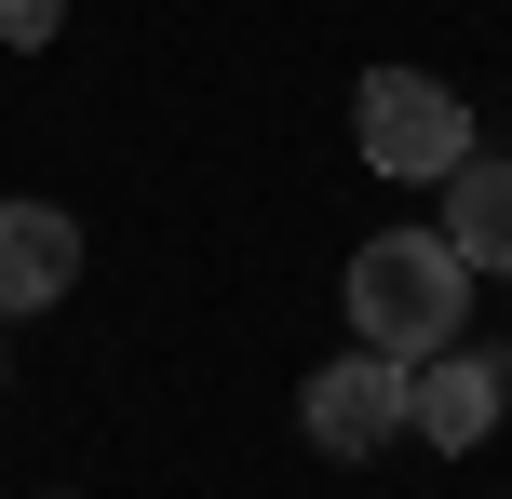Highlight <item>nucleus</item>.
Listing matches in <instances>:
<instances>
[{
    "label": "nucleus",
    "instance_id": "1",
    "mask_svg": "<svg viewBox=\"0 0 512 499\" xmlns=\"http://www.w3.org/2000/svg\"><path fill=\"white\" fill-rule=\"evenodd\" d=\"M459 311H472V257L459 243H432V230H378L351 257V338H378V351H445L459 338Z\"/></svg>",
    "mask_w": 512,
    "mask_h": 499
},
{
    "label": "nucleus",
    "instance_id": "2",
    "mask_svg": "<svg viewBox=\"0 0 512 499\" xmlns=\"http://www.w3.org/2000/svg\"><path fill=\"white\" fill-rule=\"evenodd\" d=\"M351 122H364V162H378V176H459L472 162V108L445 95L432 68H378Z\"/></svg>",
    "mask_w": 512,
    "mask_h": 499
},
{
    "label": "nucleus",
    "instance_id": "3",
    "mask_svg": "<svg viewBox=\"0 0 512 499\" xmlns=\"http://www.w3.org/2000/svg\"><path fill=\"white\" fill-rule=\"evenodd\" d=\"M405 351H378V338H351L337 365H310V392H297V419H310V446L324 459H378L391 432H405Z\"/></svg>",
    "mask_w": 512,
    "mask_h": 499
},
{
    "label": "nucleus",
    "instance_id": "4",
    "mask_svg": "<svg viewBox=\"0 0 512 499\" xmlns=\"http://www.w3.org/2000/svg\"><path fill=\"white\" fill-rule=\"evenodd\" d=\"M512 419V351H418V378H405V432H432L445 459L459 446H486V432Z\"/></svg>",
    "mask_w": 512,
    "mask_h": 499
},
{
    "label": "nucleus",
    "instance_id": "5",
    "mask_svg": "<svg viewBox=\"0 0 512 499\" xmlns=\"http://www.w3.org/2000/svg\"><path fill=\"white\" fill-rule=\"evenodd\" d=\"M68 270H81V230H68V216H54V203H0V324H14V311H54Z\"/></svg>",
    "mask_w": 512,
    "mask_h": 499
},
{
    "label": "nucleus",
    "instance_id": "6",
    "mask_svg": "<svg viewBox=\"0 0 512 499\" xmlns=\"http://www.w3.org/2000/svg\"><path fill=\"white\" fill-rule=\"evenodd\" d=\"M445 243L472 270H512V162H459L445 176Z\"/></svg>",
    "mask_w": 512,
    "mask_h": 499
},
{
    "label": "nucleus",
    "instance_id": "7",
    "mask_svg": "<svg viewBox=\"0 0 512 499\" xmlns=\"http://www.w3.org/2000/svg\"><path fill=\"white\" fill-rule=\"evenodd\" d=\"M54 27H68V0H0V41H14V54L54 41Z\"/></svg>",
    "mask_w": 512,
    "mask_h": 499
}]
</instances>
